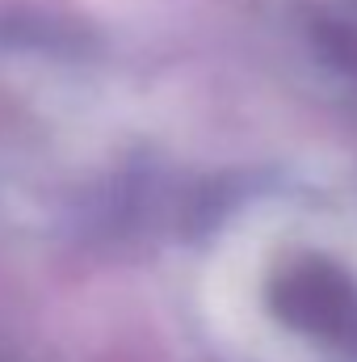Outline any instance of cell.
Wrapping results in <instances>:
<instances>
[{"instance_id":"cell-1","label":"cell","mask_w":357,"mask_h":362,"mask_svg":"<svg viewBox=\"0 0 357 362\" xmlns=\"http://www.w3.org/2000/svg\"><path fill=\"white\" fill-rule=\"evenodd\" d=\"M273 308L286 325L357 350V286L328 262H298L273 286Z\"/></svg>"},{"instance_id":"cell-2","label":"cell","mask_w":357,"mask_h":362,"mask_svg":"<svg viewBox=\"0 0 357 362\" xmlns=\"http://www.w3.org/2000/svg\"><path fill=\"white\" fill-rule=\"evenodd\" d=\"M315 38H320V51H324L341 72H353L357 76V30L341 25V21H324V25L315 30Z\"/></svg>"}]
</instances>
